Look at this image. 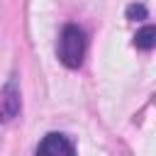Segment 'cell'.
Listing matches in <instances>:
<instances>
[{
	"label": "cell",
	"mask_w": 156,
	"mask_h": 156,
	"mask_svg": "<svg viewBox=\"0 0 156 156\" xmlns=\"http://www.w3.org/2000/svg\"><path fill=\"white\" fill-rule=\"evenodd\" d=\"M127 17L129 20H146V7L144 5H129L127 7Z\"/></svg>",
	"instance_id": "5b68a950"
},
{
	"label": "cell",
	"mask_w": 156,
	"mask_h": 156,
	"mask_svg": "<svg viewBox=\"0 0 156 156\" xmlns=\"http://www.w3.org/2000/svg\"><path fill=\"white\" fill-rule=\"evenodd\" d=\"M34 156H76V149H73V144H71V139H68L66 134H61V132H49V134L39 141Z\"/></svg>",
	"instance_id": "7a4b0ae2"
},
{
	"label": "cell",
	"mask_w": 156,
	"mask_h": 156,
	"mask_svg": "<svg viewBox=\"0 0 156 156\" xmlns=\"http://www.w3.org/2000/svg\"><path fill=\"white\" fill-rule=\"evenodd\" d=\"M154 44H156V29H154L151 24L141 27V29L134 34V46H139V49H151Z\"/></svg>",
	"instance_id": "3957f363"
},
{
	"label": "cell",
	"mask_w": 156,
	"mask_h": 156,
	"mask_svg": "<svg viewBox=\"0 0 156 156\" xmlns=\"http://www.w3.org/2000/svg\"><path fill=\"white\" fill-rule=\"evenodd\" d=\"M0 122H2V115H0Z\"/></svg>",
	"instance_id": "8992f818"
},
{
	"label": "cell",
	"mask_w": 156,
	"mask_h": 156,
	"mask_svg": "<svg viewBox=\"0 0 156 156\" xmlns=\"http://www.w3.org/2000/svg\"><path fill=\"white\" fill-rule=\"evenodd\" d=\"M5 105H7V115L15 117L20 110V93L15 90V83H7V88H5Z\"/></svg>",
	"instance_id": "277c9868"
},
{
	"label": "cell",
	"mask_w": 156,
	"mask_h": 156,
	"mask_svg": "<svg viewBox=\"0 0 156 156\" xmlns=\"http://www.w3.org/2000/svg\"><path fill=\"white\" fill-rule=\"evenodd\" d=\"M85 49H88L85 32H83L78 24H63V29H61V34H58V44H56L58 61H61L66 68H78V66L83 63Z\"/></svg>",
	"instance_id": "6da1fadb"
}]
</instances>
